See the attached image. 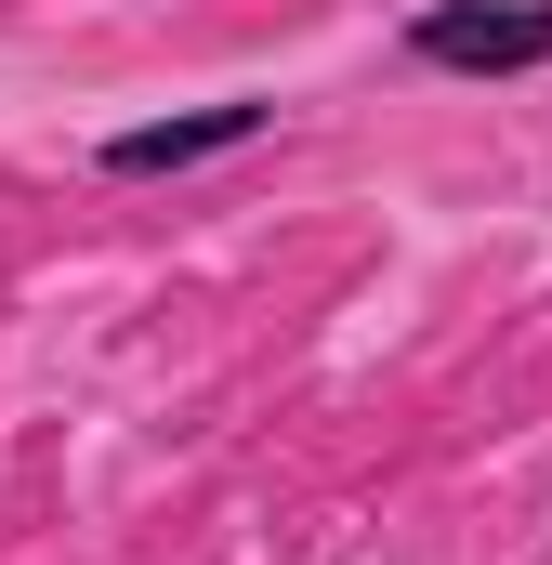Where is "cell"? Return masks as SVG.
I'll return each mask as SVG.
<instances>
[{"label":"cell","mask_w":552,"mask_h":565,"mask_svg":"<svg viewBox=\"0 0 552 565\" xmlns=\"http://www.w3.org/2000/svg\"><path fill=\"white\" fill-rule=\"evenodd\" d=\"M408 53L447 79H527V66H552V0H421Z\"/></svg>","instance_id":"obj_1"},{"label":"cell","mask_w":552,"mask_h":565,"mask_svg":"<svg viewBox=\"0 0 552 565\" xmlns=\"http://www.w3.org/2000/svg\"><path fill=\"white\" fill-rule=\"evenodd\" d=\"M264 132H276L264 93H224V106H184V119L106 132V171H119V184H158V171H211V158H237V145H264Z\"/></svg>","instance_id":"obj_2"}]
</instances>
